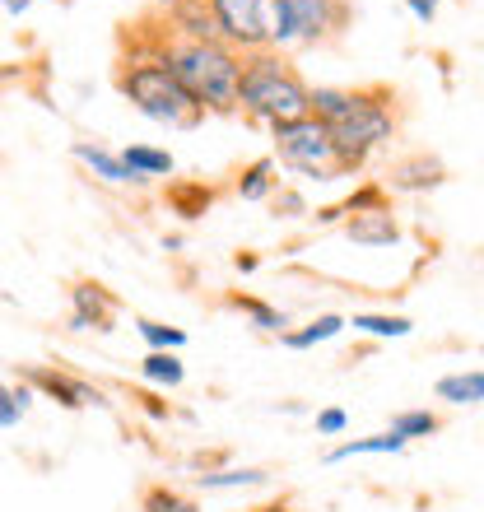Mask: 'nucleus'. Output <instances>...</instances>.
I'll return each instance as SVG.
<instances>
[{"label":"nucleus","mask_w":484,"mask_h":512,"mask_svg":"<svg viewBox=\"0 0 484 512\" xmlns=\"http://www.w3.org/2000/svg\"><path fill=\"white\" fill-rule=\"evenodd\" d=\"M256 512H294L289 503H270V508H256Z\"/></svg>","instance_id":"30"},{"label":"nucleus","mask_w":484,"mask_h":512,"mask_svg":"<svg viewBox=\"0 0 484 512\" xmlns=\"http://www.w3.org/2000/svg\"><path fill=\"white\" fill-rule=\"evenodd\" d=\"M345 331V317H336V312H326V317H317L312 326H303V331H284V345L289 350H308V345H317V340H331Z\"/></svg>","instance_id":"18"},{"label":"nucleus","mask_w":484,"mask_h":512,"mask_svg":"<svg viewBox=\"0 0 484 512\" xmlns=\"http://www.w3.org/2000/svg\"><path fill=\"white\" fill-rule=\"evenodd\" d=\"M75 159L89 163V168H94L103 182H112V187H145V177L131 173V168L121 163V154H108L103 145H84L80 140V145H75Z\"/></svg>","instance_id":"12"},{"label":"nucleus","mask_w":484,"mask_h":512,"mask_svg":"<svg viewBox=\"0 0 484 512\" xmlns=\"http://www.w3.org/2000/svg\"><path fill=\"white\" fill-rule=\"evenodd\" d=\"M438 401H452V405L484 401V373H452V378H443L438 382Z\"/></svg>","instance_id":"17"},{"label":"nucleus","mask_w":484,"mask_h":512,"mask_svg":"<svg viewBox=\"0 0 484 512\" xmlns=\"http://www.w3.org/2000/svg\"><path fill=\"white\" fill-rule=\"evenodd\" d=\"M447 182V168L438 154H405L387 168V187L391 191H433Z\"/></svg>","instance_id":"10"},{"label":"nucleus","mask_w":484,"mask_h":512,"mask_svg":"<svg viewBox=\"0 0 484 512\" xmlns=\"http://www.w3.org/2000/svg\"><path fill=\"white\" fill-rule=\"evenodd\" d=\"M345 238L363 247H391V243H401V224H396L391 210H363V215L345 219Z\"/></svg>","instance_id":"11"},{"label":"nucleus","mask_w":484,"mask_h":512,"mask_svg":"<svg viewBox=\"0 0 484 512\" xmlns=\"http://www.w3.org/2000/svg\"><path fill=\"white\" fill-rule=\"evenodd\" d=\"M229 303H233V308H238V312H247V317H252V322L261 326V331H280V326H284V317H280V312H275V308H266V303H261V298L233 294Z\"/></svg>","instance_id":"23"},{"label":"nucleus","mask_w":484,"mask_h":512,"mask_svg":"<svg viewBox=\"0 0 484 512\" xmlns=\"http://www.w3.org/2000/svg\"><path fill=\"white\" fill-rule=\"evenodd\" d=\"M354 326L368 331V336H410V322H405V317H368V312H359Z\"/></svg>","instance_id":"25"},{"label":"nucleus","mask_w":484,"mask_h":512,"mask_svg":"<svg viewBox=\"0 0 484 512\" xmlns=\"http://www.w3.org/2000/svg\"><path fill=\"white\" fill-rule=\"evenodd\" d=\"M177 503H182V494L168 485H149L145 489V503H140V512H173Z\"/></svg>","instance_id":"27"},{"label":"nucleus","mask_w":484,"mask_h":512,"mask_svg":"<svg viewBox=\"0 0 484 512\" xmlns=\"http://www.w3.org/2000/svg\"><path fill=\"white\" fill-rule=\"evenodd\" d=\"M19 378H24V387L42 391V396H52V401H61L66 410H80V405H98L103 401V391L89 387V382L70 378V373H56V368H19Z\"/></svg>","instance_id":"9"},{"label":"nucleus","mask_w":484,"mask_h":512,"mask_svg":"<svg viewBox=\"0 0 484 512\" xmlns=\"http://www.w3.org/2000/svg\"><path fill=\"white\" fill-rule=\"evenodd\" d=\"M317 429H322V433H340V429H345V410H322V415H317Z\"/></svg>","instance_id":"28"},{"label":"nucleus","mask_w":484,"mask_h":512,"mask_svg":"<svg viewBox=\"0 0 484 512\" xmlns=\"http://www.w3.org/2000/svg\"><path fill=\"white\" fill-rule=\"evenodd\" d=\"M173 512H201V508H196V503H191V499H182V503H177Z\"/></svg>","instance_id":"31"},{"label":"nucleus","mask_w":484,"mask_h":512,"mask_svg":"<svg viewBox=\"0 0 484 512\" xmlns=\"http://www.w3.org/2000/svg\"><path fill=\"white\" fill-rule=\"evenodd\" d=\"M266 5H270V0H205V10H210V19H215L219 38L229 42L233 52L270 47Z\"/></svg>","instance_id":"6"},{"label":"nucleus","mask_w":484,"mask_h":512,"mask_svg":"<svg viewBox=\"0 0 484 512\" xmlns=\"http://www.w3.org/2000/svg\"><path fill=\"white\" fill-rule=\"evenodd\" d=\"M275 135V159L289 163L294 173L317 177V182H336V177H354L345 159L336 154V140L317 117H298V122L270 126Z\"/></svg>","instance_id":"5"},{"label":"nucleus","mask_w":484,"mask_h":512,"mask_svg":"<svg viewBox=\"0 0 484 512\" xmlns=\"http://www.w3.org/2000/svg\"><path fill=\"white\" fill-rule=\"evenodd\" d=\"M121 163H126L131 173H140L145 182H149V177L173 173V154H168V149H149V145H131V149H121Z\"/></svg>","instance_id":"14"},{"label":"nucleus","mask_w":484,"mask_h":512,"mask_svg":"<svg viewBox=\"0 0 484 512\" xmlns=\"http://www.w3.org/2000/svg\"><path fill=\"white\" fill-rule=\"evenodd\" d=\"M405 438L396 433H377V438H354V443H340L326 461H350V457H368V452H401Z\"/></svg>","instance_id":"20"},{"label":"nucleus","mask_w":484,"mask_h":512,"mask_svg":"<svg viewBox=\"0 0 484 512\" xmlns=\"http://www.w3.org/2000/svg\"><path fill=\"white\" fill-rule=\"evenodd\" d=\"M391 433H396V438H424V433H438V415H429V410L396 415L391 419Z\"/></svg>","instance_id":"24"},{"label":"nucleus","mask_w":484,"mask_h":512,"mask_svg":"<svg viewBox=\"0 0 484 512\" xmlns=\"http://www.w3.org/2000/svg\"><path fill=\"white\" fill-rule=\"evenodd\" d=\"M275 159H256L252 168H242V177H238V196L242 201H266L270 196V187H275Z\"/></svg>","instance_id":"19"},{"label":"nucleus","mask_w":484,"mask_h":512,"mask_svg":"<svg viewBox=\"0 0 484 512\" xmlns=\"http://www.w3.org/2000/svg\"><path fill=\"white\" fill-rule=\"evenodd\" d=\"M159 5H163V10H168V5H177V0H159Z\"/></svg>","instance_id":"32"},{"label":"nucleus","mask_w":484,"mask_h":512,"mask_svg":"<svg viewBox=\"0 0 484 512\" xmlns=\"http://www.w3.org/2000/svg\"><path fill=\"white\" fill-rule=\"evenodd\" d=\"M363 210H391L387 205V187L382 182H368V187H359V196H350L345 205H331V210H322V224L326 219H336V215H363Z\"/></svg>","instance_id":"16"},{"label":"nucleus","mask_w":484,"mask_h":512,"mask_svg":"<svg viewBox=\"0 0 484 512\" xmlns=\"http://www.w3.org/2000/svg\"><path fill=\"white\" fill-rule=\"evenodd\" d=\"M70 298H75V312H70V331H112L117 326V294L112 289H103L98 280H80L75 289H70Z\"/></svg>","instance_id":"8"},{"label":"nucleus","mask_w":484,"mask_h":512,"mask_svg":"<svg viewBox=\"0 0 484 512\" xmlns=\"http://www.w3.org/2000/svg\"><path fill=\"white\" fill-rule=\"evenodd\" d=\"M140 373H145L149 382H159V387H177V382L187 378V368H182L177 350H149L145 364H140Z\"/></svg>","instance_id":"15"},{"label":"nucleus","mask_w":484,"mask_h":512,"mask_svg":"<svg viewBox=\"0 0 484 512\" xmlns=\"http://www.w3.org/2000/svg\"><path fill=\"white\" fill-rule=\"evenodd\" d=\"M410 10H415L419 19H433V10H438V0H410Z\"/></svg>","instance_id":"29"},{"label":"nucleus","mask_w":484,"mask_h":512,"mask_svg":"<svg viewBox=\"0 0 484 512\" xmlns=\"http://www.w3.org/2000/svg\"><path fill=\"white\" fill-rule=\"evenodd\" d=\"M135 331L149 340V350H182V345H187V331L163 326V322H154V317H140V322H135Z\"/></svg>","instance_id":"21"},{"label":"nucleus","mask_w":484,"mask_h":512,"mask_svg":"<svg viewBox=\"0 0 484 512\" xmlns=\"http://www.w3.org/2000/svg\"><path fill=\"white\" fill-rule=\"evenodd\" d=\"M163 201L173 205L182 219H196L215 205V187H205V182H173V187L163 191Z\"/></svg>","instance_id":"13"},{"label":"nucleus","mask_w":484,"mask_h":512,"mask_svg":"<svg viewBox=\"0 0 484 512\" xmlns=\"http://www.w3.org/2000/svg\"><path fill=\"white\" fill-rule=\"evenodd\" d=\"M28 401H33V387H5V382H0V429L19 424L24 410H28Z\"/></svg>","instance_id":"22"},{"label":"nucleus","mask_w":484,"mask_h":512,"mask_svg":"<svg viewBox=\"0 0 484 512\" xmlns=\"http://www.w3.org/2000/svg\"><path fill=\"white\" fill-rule=\"evenodd\" d=\"M163 10V5H159ZM159 42L173 75L182 80L196 103L215 117H238V52L219 38H187L168 24V10L159 14Z\"/></svg>","instance_id":"2"},{"label":"nucleus","mask_w":484,"mask_h":512,"mask_svg":"<svg viewBox=\"0 0 484 512\" xmlns=\"http://www.w3.org/2000/svg\"><path fill=\"white\" fill-rule=\"evenodd\" d=\"M205 489H238V485H266V471H219V475H201Z\"/></svg>","instance_id":"26"},{"label":"nucleus","mask_w":484,"mask_h":512,"mask_svg":"<svg viewBox=\"0 0 484 512\" xmlns=\"http://www.w3.org/2000/svg\"><path fill=\"white\" fill-rule=\"evenodd\" d=\"M308 103L312 89L284 47L238 52V112L247 122H298V117H308Z\"/></svg>","instance_id":"3"},{"label":"nucleus","mask_w":484,"mask_h":512,"mask_svg":"<svg viewBox=\"0 0 484 512\" xmlns=\"http://www.w3.org/2000/svg\"><path fill=\"white\" fill-rule=\"evenodd\" d=\"M159 5L145 14H135L117 28V61H112V84L126 103L145 112L149 122L177 126V131H191V126L205 122V108L182 89V80L173 75L168 56H163L159 42Z\"/></svg>","instance_id":"1"},{"label":"nucleus","mask_w":484,"mask_h":512,"mask_svg":"<svg viewBox=\"0 0 484 512\" xmlns=\"http://www.w3.org/2000/svg\"><path fill=\"white\" fill-rule=\"evenodd\" d=\"M289 10H294V42H308V47L340 42L354 19L350 0H289Z\"/></svg>","instance_id":"7"},{"label":"nucleus","mask_w":484,"mask_h":512,"mask_svg":"<svg viewBox=\"0 0 484 512\" xmlns=\"http://www.w3.org/2000/svg\"><path fill=\"white\" fill-rule=\"evenodd\" d=\"M396 126H401V94L391 84H359L354 89V112L340 117L336 126H326V131L336 140V154L345 159V168L359 173L368 154L396 135Z\"/></svg>","instance_id":"4"}]
</instances>
